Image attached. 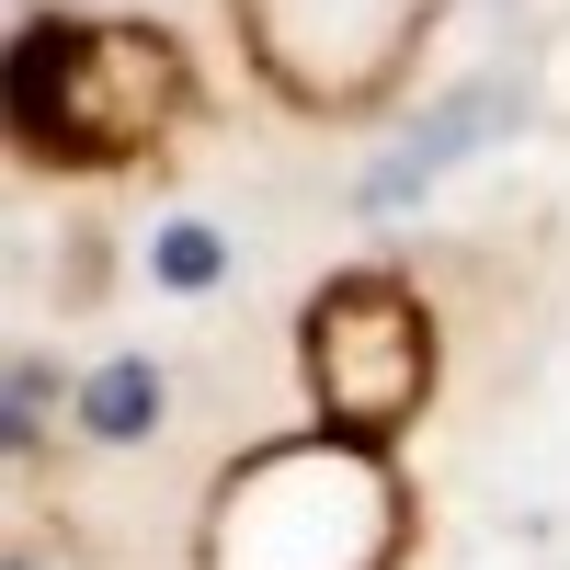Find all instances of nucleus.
Returning a JSON list of instances; mask_svg holds the SVG:
<instances>
[{"label": "nucleus", "mask_w": 570, "mask_h": 570, "mask_svg": "<svg viewBox=\"0 0 570 570\" xmlns=\"http://www.w3.org/2000/svg\"><path fill=\"white\" fill-rule=\"evenodd\" d=\"M195 115V58L171 23L137 12H23L12 35V149L23 171L104 183L171 149V126Z\"/></svg>", "instance_id": "1"}, {"label": "nucleus", "mask_w": 570, "mask_h": 570, "mask_svg": "<svg viewBox=\"0 0 570 570\" xmlns=\"http://www.w3.org/2000/svg\"><path fill=\"white\" fill-rule=\"evenodd\" d=\"M411 559V480L400 456L343 434H274L217 468L195 513V570H400Z\"/></svg>", "instance_id": "2"}, {"label": "nucleus", "mask_w": 570, "mask_h": 570, "mask_svg": "<svg viewBox=\"0 0 570 570\" xmlns=\"http://www.w3.org/2000/svg\"><path fill=\"white\" fill-rule=\"evenodd\" d=\"M297 376H308V411L320 434L400 456V434L434 411V376H445V331L422 308V285L389 263H354L331 274L308 320H297Z\"/></svg>", "instance_id": "3"}, {"label": "nucleus", "mask_w": 570, "mask_h": 570, "mask_svg": "<svg viewBox=\"0 0 570 570\" xmlns=\"http://www.w3.org/2000/svg\"><path fill=\"white\" fill-rule=\"evenodd\" d=\"M445 0H228L252 80L308 126H354L411 80V58L434 46Z\"/></svg>", "instance_id": "4"}, {"label": "nucleus", "mask_w": 570, "mask_h": 570, "mask_svg": "<svg viewBox=\"0 0 570 570\" xmlns=\"http://www.w3.org/2000/svg\"><path fill=\"white\" fill-rule=\"evenodd\" d=\"M502 115H513V80H468L456 104H445L434 126H422L411 149H400V160H376V171H365V206H400V195H422V183H434L445 160H468V149H480V137H491Z\"/></svg>", "instance_id": "5"}, {"label": "nucleus", "mask_w": 570, "mask_h": 570, "mask_svg": "<svg viewBox=\"0 0 570 570\" xmlns=\"http://www.w3.org/2000/svg\"><path fill=\"white\" fill-rule=\"evenodd\" d=\"M160 400H171V376H160L149 354H115V365L80 376V434H91V445H137V434L160 422Z\"/></svg>", "instance_id": "6"}, {"label": "nucleus", "mask_w": 570, "mask_h": 570, "mask_svg": "<svg viewBox=\"0 0 570 570\" xmlns=\"http://www.w3.org/2000/svg\"><path fill=\"white\" fill-rule=\"evenodd\" d=\"M137 263H149V285H171V297H206V285L228 274V240H217L206 217H171V228H149Z\"/></svg>", "instance_id": "7"}, {"label": "nucleus", "mask_w": 570, "mask_h": 570, "mask_svg": "<svg viewBox=\"0 0 570 570\" xmlns=\"http://www.w3.org/2000/svg\"><path fill=\"white\" fill-rule=\"evenodd\" d=\"M12 570H91V559H80V548H58V537H23V548H12Z\"/></svg>", "instance_id": "8"}]
</instances>
